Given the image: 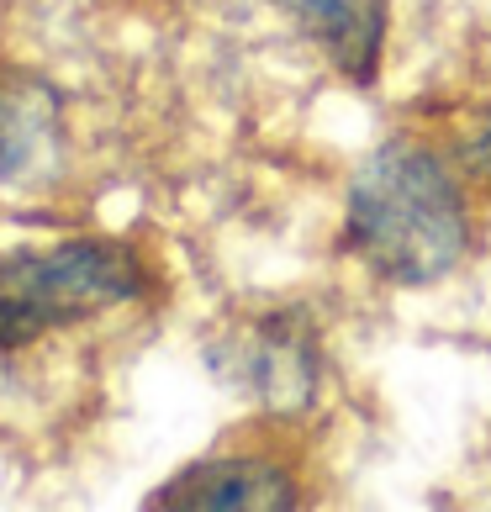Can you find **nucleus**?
<instances>
[{
    "label": "nucleus",
    "instance_id": "4",
    "mask_svg": "<svg viewBox=\"0 0 491 512\" xmlns=\"http://www.w3.org/2000/svg\"><path fill=\"white\" fill-rule=\"evenodd\" d=\"M64 169V101L27 69H0V185L32 191Z\"/></svg>",
    "mask_w": 491,
    "mask_h": 512
},
{
    "label": "nucleus",
    "instance_id": "5",
    "mask_svg": "<svg viewBox=\"0 0 491 512\" xmlns=\"http://www.w3.org/2000/svg\"><path fill=\"white\" fill-rule=\"evenodd\" d=\"M148 507L164 512H291L296 481L270 460H201L169 476Z\"/></svg>",
    "mask_w": 491,
    "mask_h": 512
},
{
    "label": "nucleus",
    "instance_id": "3",
    "mask_svg": "<svg viewBox=\"0 0 491 512\" xmlns=\"http://www.w3.org/2000/svg\"><path fill=\"white\" fill-rule=\"evenodd\" d=\"M212 370L275 417H301L323 391V349L301 312H270L212 349Z\"/></svg>",
    "mask_w": 491,
    "mask_h": 512
},
{
    "label": "nucleus",
    "instance_id": "2",
    "mask_svg": "<svg viewBox=\"0 0 491 512\" xmlns=\"http://www.w3.org/2000/svg\"><path fill=\"white\" fill-rule=\"evenodd\" d=\"M148 264L122 238H64L0 254V354L143 296Z\"/></svg>",
    "mask_w": 491,
    "mask_h": 512
},
{
    "label": "nucleus",
    "instance_id": "1",
    "mask_svg": "<svg viewBox=\"0 0 491 512\" xmlns=\"http://www.w3.org/2000/svg\"><path fill=\"white\" fill-rule=\"evenodd\" d=\"M344 243L391 286H433L470 249L465 196L423 143L391 138L349 180Z\"/></svg>",
    "mask_w": 491,
    "mask_h": 512
},
{
    "label": "nucleus",
    "instance_id": "7",
    "mask_svg": "<svg viewBox=\"0 0 491 512\" xmlns=\"http://www.w3.org/2000/svg\"><path fill=\"white\" fill-rule=\"evenodd\" d=\"M465 164H470V175H476L481 185H491V111L481 117V127L465 138Z\"/></svg>",
    "mask_w": 491,
    "mask_h": 512
},
{
    "label": "nucleus",
    "instance_id": "6",
    "mask_svg": "<svg viewBox=\"0 0 491 512\" xmlns=\"http://www.w3.org/2000/svg\"><path fill=\"white\" fill-rule=\"evenodd\" d=\"M291 22L328 53V64L354 85L381 74L386 48V0H275Z\"/></svg>",
    "mask_w": 491,
    "mask_h": 512
}]
</instances>
